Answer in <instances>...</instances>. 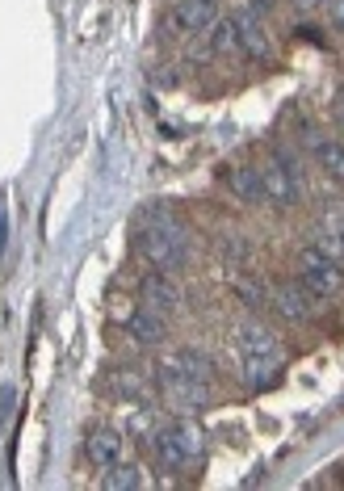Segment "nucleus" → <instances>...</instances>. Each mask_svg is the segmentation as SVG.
<instances>
[{
    "mask_svg": "<svg viewBox=\"0 0 344 491\" xmlns=\"http://www.w3.org/2000/svg\"><path fill=\"white\" fill-rule=\"evenodd\" d=\"M147 218L156 227H147L139 235L143 256H147L156 269H177V265H185V256H189V235H185L164 210H147Z\"/></svg>",
    "mask_w": 344,
    "mask_h": 491,
    "instance_id": "f257e3e1",
    "label": "nucleus"
},
{
    "mask_svg": "<svg viewBox=\"0 0 344 491\" xmlns=\"http://www.w3.org/2000/svg\"><path fill=\"white\" fill-rule=\"evenodd\" d=\"M298 261H302V290H307L311 298H328L344 286L340 261H336L328 248H319V244H307Z\"/></svg>",
    "mask_w": 344,
    "mask_h": 491,
    "instance_id": "f03ea898",
    "label": "nucleus"
},
{
    "mask_svg": "<svg viewBox=\"0 0 344 491\" xmlns=\"http://www.w3.org/2000/svg\"><path fill=\"white\" fill-rule=\"evenodd\" d=\"M260 176H265V202H273V206H298L302 197V185H298V173H294V164L286 160V155H278L273 164H265L260 168Z\"/></svg>",
    "mask_w": 344,
    "mask_h": 491,
    "instance_id": "7ed1b4c3",
    "label": "nucleus"
},
{
    "mask_svg": "<svg viewBox=\"0 0 344 491\" xmlns=\"http://www.w3.org/2000/svg\"><path fill=\"white\" fill-rule=\"evenodd\" d=\"M218 22V0H177L168 13V25L177 34H202Z\"/></svg>",
    "mask_w": 344,
    "mask_h": 491,
    "instance_id": "20e7f679",
    "label": "nucleus"
},
{
    "mask_svg": "<svg viewBox=\"0 0 344 491\" xmlns=\"http://www.w3.org/2000/svg\"><path fill=\"white\" fill-rule=\"evenodd\" d=\"M139 290H143V303H147L151 311H160L164 319L181 311V290H177V282H172L168 273H147Z\"/></svg>",
    "mask_w": 344,
    "mask_h": 491,
    "instance_id": "39448f33",
    "label": "nucleus"
},
{
    "mask_svg": "<svg viewBox=\"0 0 344 491\" xmlns=\"http://www.w3.org/2000/svg\"><path fill=\"white\" fill-rule=\"evenodd\" d=\"M231 22H236V34H239V55H248V59H269V34H265L257 13L239 9Z\"/></svg>",
    "mask_w": 344,
    "mask_h": 491,
    "instance_id": "423d86ee",
    "label": "nucleus"
},
{
    "mask_svg": "<svg viewBox=\"0 0 344 491\" xmlns=\"http://www.w3.org/2000/svg\"><path fill=\"white\" fill-rule=\"evenodd\" d=\"M311 303H315V298L302 290V282L273 286V295H269V306L278 311L281 319H290V324H302V319L311 316Z\"/></svg>",
    "mask_w": 344,
    "mask_h": 491,
    "instance_id": "0eeeda50",
    "label": "nucleus"
},
{
    "mask_svg": "<svg viewBox=\"0 0 344 491\" xmlns=\"http://www.w3.org/2000/svg\"><path fill=\"white\" fill-rule=\"evenodd\" d=\"M278 378H281L278 349H273V353H248V357H244V382H248V386L265 391V386H273Z\"/></svg>",
    "mask_w": 344,
    "mask_h": 491,
    "instance_id": "6e6552de",
    "label": "nucleus"
},
{
    "mask_svg": "<svg viewBox=\"0 0 344 491\" xmlns=\"http://www.w3.org/2000/svg\"><path fill=\"white\" fill-rule=\"evenodd\" d=\"M85 454H88V462H93V466L109 470L114 462H122V436L109 433V428H101V433H93L85 441Z\"/></svg>",
    "mask_w": 344,
    "mask_h": 491,
    "instance_id": "1a4fd4ad",
    "label": "nucleus"
},
{
    "mask_svg": "<svg viewBox=\"0 0 344 491\" xmlns=\"http://www.w3.org/2000/svg\"><path fill=\"white\" fill-rule=\"evenodd\" d=\"M227 185H231V194H236L239 202H265V176H260V168H252V164L231 168V173H227Z\"/></svg>",
    "mask_w": 344,
    "mask_h": 491,
    "instance_id": "9d476101",
    "label": "nucleus"
},
{
    "mask_svg": "<svg viewBox=\"0 0 344 491\" xmlns=\"http://www.w3.org/2000/svg\"><path fill=\"white\" fill-rule=\"evenodd\" d=\"M126 332L139 345H160L164 340V316L160 311H151V306H143V311H135V316L126 319Z\"/></svg>",
    "mask_w": 344,
    "mask_h": 491,
    "instance_id": "9b49d317",
    "label": "nucleus"
},
{
    "mask_svg": "<svg viewBox=\"0 0 344 491\" xmlns=\"http://www.w3.org/2000/svg\"><path fill=\"white\" fill-rule=\"evenodd\" d=\"M236 345H239V353H273L278 349V340H273V332L265 324H239L236 327Z\"/></svg>",
    "mask_w": 344,
    "mask_h": 491,
    "instance_id": "f8f14e48",
    "label": "nucleus"
},
{
    "mask_svg": "<svg viewBox=\"0 0 344 491\" xmlns=\"http://www.w3.org/2000/svg\"><path fill=\"white\" fill-rule=\"evenodd\" d=\"M151 454H156V462H160L164 470L185 466V454H181V446H177L172 428H168V433H156V441H151Z\"/></svg>",
    "mask_w": 344,
    "mask_h": 491,
    "instance_id": "ddd939ff",
    "label": "nucleus"
},
{
    "mask_svg": "<svg viewBox=\"0 0 344 491\" xmlns=\"http://www.w3.org/2000/svg\"><path fill=\"white\" fill-rule=\"evenodd\" d=\"M236 295L244 298V306H252V311H260V306H269V286L260 282V277H236Z\"/></svg>",
    "mask_w": 344,
    "mask_h": 491,
    "instance_id": "4468645a",
    "label": "nucleus"
},
{
    "mask_svg": "<svg viewBox=\"0 0 344 491\" xmlns=\"http://www.w3.org/2000/svg\"><path fill=\"white\" fill-rule=\"evenodd\" d=\"M210 46H215V55H239V34H236V22H231V17L210 25Z\"/></svg>",
    "mask_w": 344,
    "mask_h": 491,
    "instance_id": "2eb2a0df",
    "label": "nucleus"
},
{
    "mask_svg": "<svg viewBox=\"0 0 344 491\" xmlns=\"http://www.w3.org/2000/svg\"><path fill=\"white\" fill-rule=\"evenodd\" d=\"M315 160H319V168L328 176H336V181H344V143H319L315 147Z\"/></svg>",
    "mask_w": 344,
    "mask_h": 491,
    "instance_id": "dca6fc26",
    "label": "nucleus"
},
{
    "mask_svg": "<svg viewBox=\"0 0 344 491\" xmlns=\"http://www.w3.org/2000/svg\"><path fill=\"white\" fill-rule=\"evenodd\" d=\"M101 487H106V491H122V487H139V466H130V462H122V466H118V462H114V466H109V475H106V479H101Z\"/></svg>",
    "mask_w": 344,
    "mask_h": 491,
    "instance_id": "f3484780",
    "label": "nucleus"
},
{
    "mask_svg": "<svg viewBox=\"0 0 344 491\" xmlns=\"http://www.w3.org/2000/svg\"><path fill=\"white\" fill-rule=\"evenodd\" d=\"M181 370L189 374V378L210 382V370H215V366H210V357H206L202 349H185V353H181Z\"/></svg>",
    "mask_w": 344,
    "mask_h": 491,
    "instance_id": "a211bd4d",
    "label": "nucleus"
},
{
    "mask_svg": "<svg viewBox=\"0 0 344 491\" xmlns=\"http://www.w3.org/2000/svg\"><path fill=\"white\" fill-rule=\"evenodd\" d=\"M172 436H177V446H181L185 462H189V458H197V454H202V433H197L194 425H177V428H172Z\"/></svg>",
    "mask_w": 344,
    "mask_h": 491,
    "instance_id": "6ab92c4d",
    "label": "nucleus"
},
{
    "mask_svg": "<svg viewBox=\"0 0 344 491\" xmlns=\"http://www.w3.org/2000/svg\"><path fill=\"white\" fill-rule=\"evenodd\" d=\"M332 22L344 30V0H332Z\"/></svg>",
    "mask_w": 344,
    "mask_h": 491,
    "instance_id": "aec40b11",
    "label": "nucleus"
},
{
    "mask_svg": "<svg viewBox=\"0 0 344 491\" xmlns=\"http://www.w3.org/2000/svg\"><path fill=\"white\" fill-rule=\"evenodd\" d=\"M273 5H278V0H257V9H273Z\"/></svg>",
    "mask_w": 344,
    "mask_h": 491,
    "instance_id": "412c9836",
    "label": "nucleus"
},
{
    "mask_svg": "<svg viewBox=\"0 0 344 491\" xmlns=\"http://www.w3.org/2000/svg\"><path fill=\"white\" fill-rule=\"evenodd\" d=\"M298 5H302V9H311V5H323V0H298Z\"/></svg>",
    "mask_w": 344,
    "mask_h": 491,
    "instance_id": "4be33fe9",
    "label": "nucleus"
}]
</instances>
